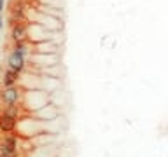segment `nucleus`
<instances>
[{
	"instance_id": "nucleus-1",
	"label": "nucleus",
	"mask_w": 168,
	"mask_h": 157,
	"mask_svg": "<svg viewBox=\"0 0 168 157\" xmlns=\"http://www.w3.org/2000/svg\"><path fill=\"white\" fill-rule=\"evenodd\" d=\"M25 56H27L25 52L18 51V49H12L11 54L7 56V68L21 74L23 70H25Z\"/></svg>"
},
{
	"instance_id": "nucleus-2",
	"label": "nucleus",
	"mask_w": 168,
	"mask_h": 157,
	"mask_svg": "<svg viewBox=\"0 0 168 157\" xmlns=\"http://www.w3.org/2000/svg\"><path fill=\"white\" fill-rule=\"evenodd\" d=\"M19 101H21V91H19L18 86L5 87L2 91V103H4V107H7V105H19Z\"/></svg>"
},
{
	"instance_id": "nucleus-3",
	"label": "nucleus",
	"mask_w": 168,
	"mask_h": 157,
	"mask_svg": "<svg viewBox=\"0 0 168 157\" xmlns=\"http://www.w3.org/2000/svg\"><path fill=\"white\" fill-rule=\"evenodd\" d=\"M16 127H18V119L11 117V115H5V113H2L0 115V131L2 133H14L16 131Z\"/></svg>"
},
{
	"instance_id": "nucleus-4",
	"label": "nucleus",
	"mask_w": 168,
	"mask_h": 157,
	"mask_svg": "<svg viewBox=\"0 0 168 157\" xmlns=\"http://www.w3.org/2000/svg\"><path fill=\"white\" fill-rule=\"evenodd\" d=\"M28 35V30L25 28L23 25H12V30H11V37H12L14 42H25V39H27Z\"/></svg>"
},
{
	"instance_id": "nucleus-5",
	"label": "nucleus",
	"mask_w": 168,
	"mask_h": 157,
	"mask_svg": "<svg viewBox=\"0 0 168 157\" xmlns=\"http://www.w3.org/2000/svg\"><path fill=\"white\" fill-rule=\"evenodd\" d=\"M18 80H19V74L18 72H14V70H5V74H4V87H12V86H16L18 84Z\"/></svg>"
},
{
	"instance_id": "nucleus-6",
	"label": "nucleus",
	"mask_w": 168,
	"mask_h": 157,
	"mask_svg": "<svg viewBox=\"0 0 168 157\" xmlns=\"http://www.w3.org/2000/svg\"><path fill=\"white\" fill-rule=\"evenodd\" d=\"M4 143L7 145V147L16 148V150H18V145H19V136L16 135V133H7V135H5V138H4ZM18 152H19V150H18Z\"/></svg>"
},
{
	"instance_id": "nucleus-7",
	"label": "nucleus",
	"mask_w": 168,
	"mask_h": 157,
	"mask_svg": "<svg viewBox=\"0 0 168 157\" xmlns=\"http://www.w3.org/2000/svg\"><path fill=\"white\" fill-rule=\"evenodd\" d=\"M2 113L11 115V117H14V119H18L19 121V117H21V108H19V105H7V107H4V112Z\"/></svg>"
},
{
	"instance_id": "nucleus-8",
	"label": "nucleus",
	"mask_w": 168,
	"mask_h": 157,
	"mask_svg": "<svg viewBox=\"0 0 168 157\" xmlns=\"http://www.w3.org/2000/svg\"><path fill=\"white\" fill-rule=\"evenodd\" d=\"M16 154H18V150H16V148L7 147L4 141L0 143V157H18Z\"/></svg>"
},
{
	"instance_id": "nucleus-9",
	"label": "nucleus",
	"mask_w": 168,
	"mask_h": 157,
	"mask_svg": "<svg viewBox=\"0 0 168 157\" xmlns=\"http://www.w3.org/2000/svg\"><path fill=\"white\" fill-rule=\"evenodd\" d=\"M18 150H19V152H32V150H33V143H32V140H25V138H19V145H18Z\"/></svg>"
},
{
	"instance_id": "nucleus-10",
	"label": "nucleus",
	"mask_w": 168,
	"mask_h": 157,
	"mask_svg": "<svg viewBox=\"0 0 168 157\" xmlns=\"http://www.w3.org/2000/svg\"><path fill=\"white\" fill-rule=\"evenodd\" d=\"M4 4H5V0H0V14H2V9H4Z\"/></svg>"
},
{
	"instance_id": "nucleus-11",
	"label": "nucleus",
	"mask_w": 168,
	"mask_h": 157,
	"mask_svg": "<svg viewBox=\"0 0 168 157\" xmlns=\"http://www.w3.org/2000/svg\"><path fill=\"white\" fill-rule=\"evenodd\" d=\"M0 30H2V14H0Z\"/></svg>"
}]
</instances>
